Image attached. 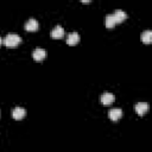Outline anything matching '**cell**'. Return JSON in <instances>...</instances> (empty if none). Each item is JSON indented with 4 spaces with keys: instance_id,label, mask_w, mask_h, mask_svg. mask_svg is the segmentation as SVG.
<instances>
[{
    "instance_id": "6da1fadb",
    "label": "cell",
    "mask_w": 152,
    "mask_h": 152,
    "mask_svg": "<svg viewBox=\"0 0 152 152\" xmlns=\"http://www.w3.org/2000/svg\"><path fill=\"white\" fill-rule=\"evenodd\" d=\"M2 43L8 48H13V46H17L19 43H21V37L12 32V33L6 34V37L2 39Z\"/></svg>"
},
{
    "instance_id": "7a4b0ae2",
    "label": "cell",
    "mask_w": 152,
    "mask_h": 152,
    "mask_svg": "<svg viewBox=\"0 0 152 152\" xmlns=\"http://www.w3.org/2000/svg\"><path fill=\"white\" fill-rule=\"evenodd\" d=\"M25 115H26V109L23 108V107H15V108L12 110V116H13V119H15V120H20V119H23Z\"/></svg>"
},
{
    "instance_id": "3957f363",
    "label": "cell",
    "mask_w": 152,
    "mask_h": 152,
    "mask_svg": "<svg viewBox=\"0 0 152 152\" xmlns=\"http://www.w3.org/2000/svg\"><path fill=\"white\" fill-rule=\"evenodd\" d=\"M108 116H109V119L113 120V121L119 120V119L122 116V110H121V108H112V109H109Z\"/></svg>"
},
{
    "instance_id": "277c9868",
    "label": "cell",
    "mask_w": 152,
    "mask_h": 152,
    "mask_svg": "<svg viewBox=\"0 0 152 152\" xmlns=\"http://www.w3.org/2000/svg\"><path fill=\"white\" fill-rule=\"evenodd\" d=\"M38 27H39V23L34 18H30L25 23V30H27V31H36V30H38Z\"/></svg>"
},
{
    "instance_id": "5b68a950",
    "label": "cell",
    "mask_w": 152,
    "mask_h": 152,
    "mask_svg": "<svg viewBox=\"0 0 152 152\" xmlns=\"http://www.w3.org/2000/svg\"><path fill=\"white\" fill-rule=\"evenodd\" d=\"M46 56V51L42 48H36L32 52V57L36 59V61H43Z\"/></svg>"
},
{
    "instance_id": "8992f818",
    "label": "cell",
    "mask_w": 152,
    "mask_h": 152,
    "mask_svg": "<svg viewBox=\"0 0 152 152\" xmlns=\"http://www.w3.org/2000/svg\"><path fill=\"white\" fill-rule=\"evenodd\" d=\"M114 99H115L114 94H112V93H109V91H104V93L101 95V102H102L104 106L110 104V103L114 101Z\"/></svg>"
},
{
    "instance_id": "52a82bcc",
    "label": "cell",
    "mask_w": 152,
    "mask_h": 152,
    "mask_svg": "<svg viewBox=\"0 0 152 152\" xmlns=\"http://www.w3.org/2000/svg\"><path fill=\"white\" fill-rule=\"evenodd\" d=\"M51 37L52 38H62L64 36V28L61 25H56L52 30H51Z\"/></svg>"
},
{
    "instance_id": "ba28073f",
    "label": "cell",
    "mask_w": 152,
    "mask_h": 152,
    "mask_svg": "<svg viewBox=\"0 0 152 152\" xmlns=\"http://www.w3.org/2000/svg\"><path fill=\"white\" fill-rule=\"evenodd\" d=\"M78 42H80V34L77 32H70L66 36V43L69 45H75Z\"/></svg>"
},
{
    "instance_id": "9c48e42d",
    "label": "cell",
    "mask_w": 152,
    "mask_h": 152,
    "mask_svg": "<svg viewBox=\"0 0 152 152\" xmlns=\"http://www.w3.org/2000/svg\"><path fill=\"white\" fill-rule=\"evenodd\" d=\"M113 15H114L116 23H121V21H124L127 18V13L124 10H115L114 13H113Z\"/></svg>"
},
{
    "instance_id": "30bf717a",
    "label": "cell",
    "mask_w": 152,
    "mask_h": 152,
    "mask_svg": "<svg viewBox=\"0 0 152 152\" xmlns=\"http://www.w3.org/2000/svg\"><path fill=\"white\" fill-rule=\"evenodd\" d=\"M148 109V103L147 102H138L135 104V112L139 115H144Z\"/></svg>"
},
{
    "instance_id": "8fae6325",
    "label": "cell",
    "mask_w": 152,
    "mask_h": 152,
    "mask_svg": "<svg viewBox=\"0 0 152 152\" xmlns=\"http://www.w3.org/2000/svg\"><path fill=\"white\" fill-rule=\"evenodd\" d=\"M140 39H141V42H144L146 44L151 43L152 42V31L151 30H145L144 32H141Z\"/></svg>"
},
{
    "instance_id": "7c38bea8",
    "label": "cell",
    "mask_w": 152,
    "mask_h": 152,
    "mask_svg": "<svg viewBox=\"0 0 152 152\" xmlns=\"http://www.w3.org/2000/svg\"><path fill=\"white\" fill-rule=\"evenodd\" d=\"M104 24H106V26H107L108 28L114 27V25L116 24V21H115V18H114L113 13H110V14H107V15H106V18H104Z\"/></svg>"
},
{
    "instance_id": "4fadbf2b",
    "label": "cell",
    "mask_w": 152,
    "mask_h": 152,
    "mask_svg": "<svg viewBox=\"0 0 152 152\" xmlns=\"http://www.w3.org/2000/svg\"><path fill=\"white\" fill-rule=\"evenodd\" d=\"M1 43H2V38L0 37V45H1Z\"/></svg>"
}]
</instances>
